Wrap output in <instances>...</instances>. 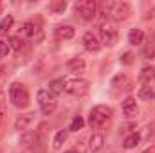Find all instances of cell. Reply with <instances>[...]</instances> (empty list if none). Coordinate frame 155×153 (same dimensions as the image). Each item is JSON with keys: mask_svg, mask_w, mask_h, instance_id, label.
<instances>
[{"mask_svg": "<svg viewBox=\"0 0 155 153\" xmlns=\"http://www.w3.org/2000/svg\"><path fill=\"white\" fill-rule=\"evenodd\" d=\"M4 121H5V105L2 103V96H0V126Z\"/></svg>", "mask_w": 155, "mask_h": 153, "instance_id": "obj_28", "label": "cell"}, {"mask_svg": "<svg viewBox=\"0 0 155 153\" xmlns=\"http://www.w3.org/2000/svg\"><path fill=\"white\" fill-rule=\"evenodd\" d=\"M143 40H144V33H143L141 29H132V31L128 33V41H130L132 45H141Z\"/></svg>", "mask_w": 155, "mask_h": 153, "instance_id": "obj_18", "label": "cell"}, {"mask_svg": "<svg viewBox=\"0 0 155 153\" xmlns=\"http://www.w3.org/2000/svg\"><path fill=\"white\" fill-rule=\"evenodd\" d=\"M83 126H85V121H83V119L78 115V117H74V119H72V122H71V128H69V130H72V132H78V130H81Z\"/></svg>", "mask_w": 155, "mask_h": 153, "instance_id": "obj_24", "label": "cell"}, {"mask_svg": "<svg viewBox=\"0 0 155 153\" xmlns=\"http://www.w3.org/2000/svg\"><path fill=\"white\" fill-rule=\"evenodd\" d=\"M67 69H69V72H83L85 70V61L81 60V58H72V60H69L67 61Z\"/></svg>", "mask_w": 155, "mask_h": 153, "instance_id": "obj_14", "label": "cell"}, {"mask_svg": "<svg viewBox=\"0 0 155 153\" xmlns=\"http://www.w3.org/2000/svg\"><path fill=\"white\" fill-rule=\"evenodd\" d=\"M65 7H67V2H63V0L52 2V4L49 5V9H51V11H54V13H61V11H65Z\"/></svg>", "mask_w": 155, "mask_h": 153, "instance_id": "obj_22", "label": "cell"}, {"mask_svg": "<svg viewBox=\"0 0 155 153\" xmlns=\"http://www.w3.org/2000/svg\"><path fill=\"white\" fill-rule=\"evenodd\" d=\"M9 50H11L9 43H7V41H4V40H0V58H5V56L9 54Z\"/></svg>", "mask_w": 155, "mask_h": 153, "instance_id": "obj_26", "label": "cell"}, {"mask_svg": "<svg viewBox=\"0 0 155 153\" xmlns=\"http://www.w3.org/2000/svg\"><path fill=\"white\" fill-rule=\"evenodd\" d=\"M36 31H40V29L35 25V22H25V24L22 25V34H24V36H35Z\"/></svg>", "mask_w": 155, "mask_h": 153, "instance_id": "obj_20", "label": "cell"}, {"mask_svg": "<svg viewBox=\"0 0 155 153\" xmlns=\"http://www.w3.org/2000/svg\"><path fill=\"white\" fill-rule=\"evenodd\" d=\"M121 61H123L124 65H130V63L134 61V56H132L130 52H124V54H123V58H121Z\"/></svg>", "mask_w": 155, "mask_h": 153, "instance_id": "obj_29", "label": "cell"}, {"mask_svg": "<svg viewBox=\"0 0 155 153\" xmlns=\"http://www.w3.org/2000/svg\"><path fill=\"white\" fill-rule=\"evenodd\" d=\"M103 144H105V137H103L101 133H94V135L90 137V141H88V150L92 153H96L103 148Z\"/></svg>", "mask_w": 155, "mask_h": 153, "instance_id": "obj_12", "label": "cell"}, {"mask_svg": "<svg viewBox=\"0 0 155 153\" xmlns=\"http://www.w3.org/2000/svg\"><path fill=\"white\" fill-rule=\"evenodd\" d=\"M13 22H15V20H13V16H11V15H5V18L0 22V34H5V33L11 29Z\"/></svg>", "mask_w": 155, "mask_h": 153, "instance_id": "obj_21", "label": "cell"}, {"mask_svg": "<svg viewBox=\"0 0 155 153\" xmlns=\"http://www.w3.org/2000/svg\"><path fill=\"white\" fill-rule=\"evenodd\" d=\"M76 13L83 18V20H94L96 13H97V4L94 0H81L76 4Z\"/></svg>", "mask_w": 155, "mask_h": 153, "instance_id": "obj_7", "label": "cell"}, {"mask_svg": "<svg viewBox=\"0 0 155 153\" xmlns=\"http://www.w3.org/2000/svg\"><path fill=\"white\" fill-rule=\"evenodd\" d=\"M101 9L117 22H123L130 16V5L126 2H103Z\"/></svg>", "mask_w": 155, "mask_h": 153, "instance_id": "obj_1", "label": "cell"}, {"mask_svg": "<svg viewBox=\"0 0 155 153\" xmlns=\"http://www.w3.org/2000/svg\"><path fill=\"white\" fill-rule=\"evenodd\" d=\"M139 97H141V99H150V97H155V92L150 88V86H144V88H141Z\"/></svg>", "mask_w": 155, "mask_h": 153, "instance_id": "obj_25", "label": "cell"}, {"mask_svg": "<svg viewBox=\"0 0 155 153\" xmlns=\"http://www.w3.org/2000/svg\"><path fill=\"white\" fill-rule=\"evenodd\" d=\"M88 88H90V83L87 79H81V77H74V79L65 81V92L71 96H76V97L85 96L88 92Z\"/></svg>", "mask_w": 155, "mask_h": 153, "instance_id": "obj_6", "label": "cell"}, {"mask_svg": "<svg viewBox=\"0 0 155 153\" xmlns=\"http://www.w3.org/2000/svg\"><path fill=\"white\" fill-rule=\"evenodd\" d=\"M99 34H101V43L114 47L117 43V31L110 20H103L99 24Z\"/></svg>", "mask_w": 155, "mask_h": 153, "instance_id": "obj_5", "label": "cell"}, {"mask_svg": "<svg viewBox=\"0 0 155 153\" xmlns=\"http://www.w3.org/2000/svg\"><path fill=\"white\" fill-rule=\"evenodd\" d=\"M67 135H69V130H60V132L56 133L54 141H52V148H54V150H60V148L63 146V142L67 141Z\"/></svg>", "mask_w": 155, "mask_h": 153, "instance_id": "obj_19", "label": "cell"}, {"mask_svg": "<svg viewBox=\"0 0 155 153\" xmlns=\"http://www.w3.org/2000/svg\"><path fill=\"white\" fill-rule=\"evenodd\" d=\"M9 99H11V103L16 106V108H27L29 106V103H31V99H29V92H27V88H25V85H22V83H13L11 86H9Z\"/></svg>", "mask_w": 155, "mask_h": 153, "instance_id": "obj_2", "label": "cell"}, {"mask_svg": "<svg viewBox=\"0 0 155 153\" xmlns=\"http://www.w3.org/2000/svg\"><path fill=\"white\" fill-rule=\"evenodd\" d=\"M65 153H76V151L74 150H69V151H65Z\"/></svg>", "mask_w": 155, "mask_h": 153, "instance_id": "obj_31", "label": "cell"}, {"mask_svg": "<svg viewBox=\"0 0 155 153\" xmlns=\"http://www.w3.org/2000/svg\"><path fill=\"white\" fill-rule=\"evenodd\" d=\"M110 119H112V108L105 106V105H99V106L92 108L90 117H88V124L92 128H103Z\"/></svg>", "mask_w": 155, "mask_h": 153, "instance_id": "obj_3", "label": "cell"}, {"mask_svg": "<svg viewBox=\"0 0 155 153\" xmlns=\"http://www.w3.org/2000/svg\"><path fill=\"white\" fill-rule=\"evenodd\" d=\"M36 99H38V105H40V110L43 115H51L54 110H56V96H52L49 90H38L36 94Z\"/></svg>", "mask_w": 155, "mask_h": 153, "instance_id": "obj_4", "label": "cell"}, {"mask_svg": "<svg viewBox=\"0 0 155 153\" xmlns=\"http://www.w3.org/2000/svg\"><path fill=\"white\" fill-rule=\"evenodd\" d=\"M83 45H85V49L90 50V52H97V50L101 49L99 40L96 38V34H92V33H85V36H83Z\"/></svg>", "mask_w": 155, "mask_h": 153, "instance_id": "obj_10", "label": "cell"}, {"mask_svg": "<svg viewBox=\"0 0 155 153\" xmlns=\"http://www.w3.org/2000/svg\"><path fill=\"white\" fill-rule=\"evenodd\" d=\"M153 77H155V67H144L141 70V74H139V81L144 83V85H148Z\"/></svg>", "mask_w": 155, "mask_h": 153, "instance_id": "obj_17", "label": "cell"}, {"mask_svg": "<svg viewBox=\"0 0 155 153\" xmlns=\"http://www.w3.org/2000/svg\"><path fill=\"white\" fill-rule=\"evenodd\" d=\"M33 121H35V114H24V115H20V117L16 119L15 128H16L18 132H25V130H27V126H29Z\"/></svg>", "mask_w": 155, "mask_h": 153, "instance_id": "obj_11", "label": "cell"}, {"mask_svg": "<svg viewBox=\"0 0 155 153\" xmlns=\"http://www.w3.org/2000/svg\"><path fill=\"white\" fill-rule=\"evenodd\" d=\"M153 54H155L153 45H152V43H148V45L144 47V50H143V56H144V58H153Z\"/></svg>", "mask_w": 155, "mask_h": 153, "instance_id": "obj_27", "label": "cell"}, {"mask_svg": "<svg viewBox=\"0 0 155 153\" xmlns=\"http://www.w3.org/2000/svg\"><path fill=\"white\" fill-rule=\"evenodd\" d=\"M20 141H22V144H24L25 148H29L33 153H41L43 151L41 139H40V135L36 133V132H27V133H24Z\"/></svg>", "mask_w": 155, "mask_h": 153, "instance_id": "obj_8", "label": "cell"}, {"mask_svg": "<svg viewBox=\"0 0 155 153\" xmlns=\"http://www.w3.org/2000/svg\"><path fill=\"white\" fill-rule=\"evenodd\" d=\"M74 27L72 25H58L56 29H54V38L56 40H71L72 36H74Z\"/></svg>", "mask_w": 155, "mask_h": 153, "instance_id": "obj_9", "label": "cell"}, {"mask_svg": "<svg viewBox=\"0 0 155 153\" xmlns=\"http://www.w3.org/2000/svg\"><path fill=\"white\" fill-rule=\"evenodd\" d=\"M2 9H4V5H2V4H0V15H2Z\"/></svg>", "mask_w": 155, "mask_h": 153, "instance_id": "obj_32", "label": "cell"}, {"mask_svg": "<svg viewBox=\"0 0 155 153\" xmlns=\"http://www.w3.org/2000/svg\"><path fill=\"white\" fill-rule=\"evenodd\" d=\"M63 90H65V79H52L49 83V92L52 96H60L63 94Z\"/></svg>", "mask_w": 155, "mask_h": 153, "instance_id": "obj_15", "label": "cell"}, {"mask_svg": "<svg viewBox=\"0 0 155 153\" xmlns=\"http://www.w3.org/2000/svg\"><path fill=\"white\" fill-rule=\"evenodd\" d=\"M9 47L15 49V50H20L24 47V40L20 38V36H13V38L9 40Z\"/></svg>", "mask_w": 155, "mask_h": 153, "instance_id": "obj_23", "label": "cell"}, {"mask_svg": "<svg viewBox=\"0 0 155 153\" xmlns=\"http://www.w3.org/2000/svg\"><path fill=\"white\" fill-rule=\"evenodd\" d=\"M139 142H141V135H139L137 132H134V133H130V135L123 141V146H124V150H132V148L139 146Z\"/></svg>", "mask_w": 155, "mask_h": 153, "instance_id": "obj_16", "label": "cell"}, {"mask_svg": "<svg viewBox=\"0 0 155 153\" xmlns=\"http://www.w3.org/2000/svg\"><path fill=\"white\" fill-rule=\"evenodd\" d=\"M143 153H155V148H150V150H146V151H143Z\"/></svg>", "mask_w": 155, "mask_h": 153, "instance_id": "obj_30", "label": "cell"}, {"mask_svg": "<svg viewBox=\"0 0 155 153\" xmlns=\"http://www.w3.org/2000/svg\"><path fill=\"white\" fill-rule=\"evenodd\" d=\"M123 114L126 117H132V115L137 114V103H135L134 97H126L123 101Z\"/></svg>", "mask_w": 155, "mask_h": 153, "instance_id": "obj_13", "label": "cell"}]
</instances>
